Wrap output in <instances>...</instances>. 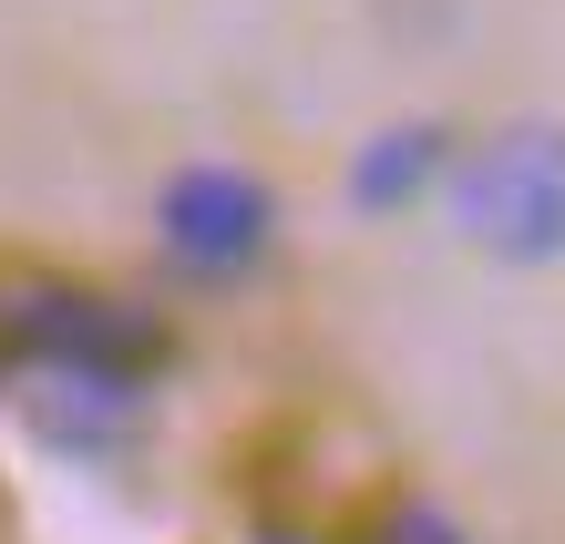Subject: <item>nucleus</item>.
<instances>
[{
	"label": "nucleus",
	"mask_w": 565,
	"mask_h": 544,
	"mask_svg": "<svg viewBox=\"0 0 565 544\" xmlns=\"http://www.w3.org/2000/svg\"><path fill=\"white\" fill-rule=\"evenodd\" d=\"M164 360V329L124 298L93 288H0V370H31V381H135Z\"/></svg>",
	"instance_id": "obj_2"
},
{
	"label": "nucleus",
	"mask_w": 565,
	"mask_h": 544,
	"mask_svg": "<svg viewBox=\"0 0 565 544\" xmlns=\"http://www.w3.org/2000/svg\"><path fill=\"white\" fill-rule=\"evenodd\" d=\"M452 216L483 257L555 267L565 257V124L514 114L452 154Z\"/></svg>",
	"instance_id": "obj_1"
},
{
	"label": "nucleus",
	"mask_w": 565,
	"mask_h": 544,
	"mask_svg": "<svg viewBox=\"0 0 565 544\" xmlns=\"http://www.w3.org/2000/svg\"><path fill=\"white\" fill-rule=\"evenodd\" d=\"M431 175H452V124H391V134H371V145L350 154V206L360 216H391V206H412V195L431 185Z\"/></svg>",
	"instance_id": "obj_5"
},
{
	"label": "nucleus",
	"mask_w": 565,
	"mask_h": 544,
	"mask_svg": "<svg viewBox=\"0 0 565 544\" xmlns=\"http://www.w3.org/2000/svg\"><path fill=\"white\" fill-rule=\"evenodd\" d=\"M381 544H462L431 503H391V524H381Z\"/></svg>",
	"instance_id": "obj_6"
},
{
	"label": "nucleus",
	"mask_w": 565,
	"mask_h": 544,
	"mask_svg": "<svg viewBox=\"0 0 565 544\" xmlns=\"http://www.w3.org/2000/svg\"><path fill=\"white\" fill-rule=\"evenodd\" d=\"M154 236H164V257L185 278H247L268 257V236H278V195L247 164H185L154 195Z\"/></svg>",
	"instance_id": "obj_3"
},
{
	"label": "nucleus",
	"mask_w": 565,
	"mask_h": 544,
	"mask_svg": "<svg viewBox=\"0 0 565 544\" xmlns=\"http://www.w3.org/2000/svg\"><path fill=\"white\" fill-rule=\"evenodd\" d=\"M145 422V391L135 381H31V431L52 441V452H83V462H104L124 452Z\"/></svg>",
	"instance_id": "obj_4"
}]
</instances>
